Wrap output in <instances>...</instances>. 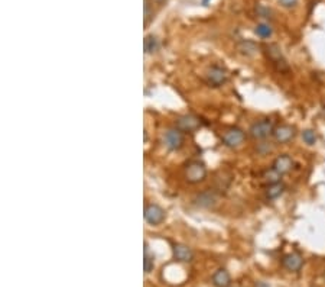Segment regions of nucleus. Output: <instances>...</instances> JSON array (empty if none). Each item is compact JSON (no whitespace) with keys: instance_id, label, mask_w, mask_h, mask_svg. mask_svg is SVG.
Segmentation results:
<instances>
[{"instance_id":"ddd939ff","label":"nucleus","mask_w":325,"mask_h":287,"mask_svg":"<svg viewBox=\"0 0 325 287\" xmlns=\"http://www.w3.org/2000/svg\"><path fill=\"white\" fill-rule=\"evenodd\" d=\"M213 285L216 287H230L231 276L225 269H220L213 274Z\"/></svg>"},{"instance_id":"423d86ee","label":"nucleus","mask_w":325,"mask_h":287,"mask_svg":"<svg viewBox=\"0 0 325 287\" xmlns=\"http://www.w3.org/2000/svg\"><path fill=\"white\" fill-rule=\"evenodd\" d=\"M143 216H145V221L148 222L149 225L158 227V225H161L163 221H165V211H163L159 205L150 203V205H146V206H145Z\"/></svg>"},{"instance_id":"f3484780","label":"nucleus","mask_w":325,"mask_h":287,"mask_svg":"<svg viewBox=\"0 0 325 287\" xmlns=\"http://www.w3.org/2000/svg\"><path fill=\"white\" fill-rule=\"evenodd\" d=\"M256 35L257 36H260V38H263V39H266V38H270L272 36V33H273V30L272 28L267 25V23H259L257 26H256Z\"/></svg>"},{"instance_id":"7ed1b4c3","label":"nucleus","mask_w":325,"mask_h":287,"mask_svg":"<svg viewBox=\"0 0 325 287\" xmlns=\"http://www.w3.org/2000/svg\"><path fill=\"white\" fill-rule=\"evenodd\" d=\"M275 126L270 119H262L259 122H254L249 129V135L253 139H266L270 135H273Z\"/></svg>"},{"instance_id":"6ab92c4d","label":"nucleus","mask_w":325,"mask_h":287,"mask_svg":"<svg viewBox=\"0 0 325 287\" xmlns=\"http://www.w3.org/2000/svg\"><path fill=\"white\" fill-rule=\"evenodd\" d=\"M302 139H304V142L307 144V145H315L317 144V141H318V136L315 134V131H312V129H305L304 132H302Z\"/></svg>"},{"instance_id":"6e6552de","label":"nucleus","mask_w":325,"mask_h":287,"mask_svg":"<svg viewBox=\"0 0 325 287\" xmlns=\"http://www.w3.org/2000/svg\"><path fill=\"white\" fill-rule=\"evenodd\" d=\"M295 128L291 125H279L273 131V138L278 144H288L295 138Z\"/></svg>"},{"instance_id":"f257e3e1","label":"nucleus","mask_w":325,"mask_h":287,"mask_svg":"<svg viewBox=\"0 0 325 287\" xmlns=\"http://www.w3.org/2000/svg\"><path fill=\"white\" fill-rule=\"evenodd\" d=\"M185 179L191 184H198L207 179V167L200 160H192L185 167Z\"/></svg>"},{"instance_id":"0eeeda50","label":"nucleus","mask_w":325,"mask_h":287,"mask_svg":"<svg viewBox=\"0 0 325 287\" xmlns=\"http://www.w3.org/2000/svg\"><path fill=\"white\" fill-rule=\"evenodd\" d=\"M227 78H228V74H227V71H225L224 68H221V67L214 65V67H211V68L208 70L207 83L210 86H213V87H220L222 84H225Z\"/></svg>"},{"instance_id":"412c9836","label":"nucleus","mask_w":325,"mask_h":287,"mask_svg":"<svg viewBox=\"0 0 325 287\" xmlns=\"http://www.w3.org/2000/svg\"><path fill=\"white\" fill-rule=\"evenodd\" d=\"M281 6L286 7V9H291V7H295L298 4V0H279Z\"/></svg>"},{"instance_id":"20e7f679","label":"nucleus","mask_w":325,"mask_h":287,"mask_svg":"<svg viewBox=\"0 0 325 287\" xmlns=\"http://www.w3.org/2000/svg\"><path fill=\"white\" fill-rule=\"evenodd\" d=\"M163 142H165V147L169 151H179L184 147V142H185L184 132L179 131L178 128L168 129L165 132V135H163Z\"/></svg>"},{"instance_id":"f03ea898","label":"nucleus","mask_w":325,"mask_h":287,"mask_svg":"<svg viewBox=\"0 0 325 287\" xmlns=\"http://www.w3.org/2000/svg\"><path fill=\"white\" fill-rule=\"evenodd\" d=\"M265 54H266L267 60L273 64V67L278 71H281V73L289 71V64H288V61L285 60V57H283L279 46L275 45V44L265 45Z\"/></svg>"},{"instance_id":"dca6fc26","label":"nucleus","mask_w":325,"mask_h":287,"mask_svg":"<svg viewBox=\"0 0 325 287\" xmlns=\"http://www.w3.org/2000/svg\"><path fill=\"white\" fill-rule=\"evenodd\" d=\"M143 48H145V52L146 54H153L159 49V41L156 36L153 35H148L145 38V42H143Z\"/></svg>"},{"instance_id":"4be33fe9","label":"nucleus","mask_w":325,"mask_h":287,"mask_svg":"<svg viewBox=\"0 0 325 287\" xmlns=\"http://www.w3.org/2000/svg\"><path fill=\"white\" fill-rule=\"evenodd\" d=\"M210 0H203V4H207Z\"/></svg>"},{"instance_id":"2eb2a0df","label":"nucleus","mask_w":325,"mask_h":287,"mask_svg":"<svg viewBox=\"0 0 325 287\" xmlns=\"http://www.w3.org/2000/svg\"><path fill=\"white\" fill-rule=\"evenodd\" d=\"M197 205L198 206H203V208H210V206H214L216 202H217V196L211 192H204L201 193L200 196L197 197Z\"/></svg>"},{"instance_id":"aec40b11","label":"nucleus","mask_w":325,"mask_h":287,"mask_svg":"<svg viewBox=\"0 0 325 287\" xmlns=\"http://www.w3.org/2000/svg\"><path fill=\"white\" fill-rule=\"evenodd\" d=\"M240 51L243 52V54H246V55H251V54H254L256 51H257V46L254 42H251V41H243L240 45Z\"/></svg>"},{"instance_id":"39448f33","label":"nucleus","mask_w":325,"mask_h":287,"mask_svg":"<svg viewBox=\"0 0 325 287\" xmlns=\"http://www.w3.org/2000/svg\"><path fill=\"white\" fill-rule=\"evenodd\" d=\"M244 139H246V134H244V131L240 129V128H230V129H227L221 136L222 144H224L225 147H228V148H237V147H240V145L244 142Z\"/></svg>"},{"instance_id":"9d476101","label":"nucleus","mask_w":325,"mask_h":287,"mask_svg":"<svg viewBox=\"0 0 325 287\" xmlns=\"http://www.w3.org/2000/svg\"><path fill=\"white\" fill-rule=\"evenodd\" d=\"M292 167H294V160H292V157L288 155V154H282V155L275 158L272 168H273L279 176H285V174H288V173L292 170Z\"/></svg>"},{"instance_id":"f8f14e48","label":"nucleus","mask_w":325,"mask_h":287,"mask_svg":"<svg viewBox=\"0 0 325 287\" xmlns=\"http://www.w3.org/2000/svg\"><path fill=\"white\" fill-rule=\"evenodd\" d=\"M172 254H174V258L179 263H191L194 260L192 250L188 245H184V244H175L172 248Z\"/></svg>"},{"instance_id":"4468645a","label":"nucleus","mask_w":325,"mask_h":287,"mask_svg":"<svg viewBox=\"0 0 325 287\" xmlns=\"http://www.w3.org/2000/svg\"><path fill=\"white\" fill-rule=\"evenodd\" d=\"M285 190H286V186L282 182L272 183L266 187V197L269 200H276L285 193Z\"/></svg>"},{"instance_id":"9b49d317","label":"nucleus","mask_w":325,"mask_h":287,"mask_svg":"<svg viewBox=\"0 0 325 287\" xmlns=\"http://www.w3.org/2000/svg\"><path fill=\"white\" fill-rule=\"evenodd\" d=\"M201 126V122L198 118L192 115H184L177 119V128L182 132H194Z\"/></svg>"},{"instance_id":"a211bd4d","label":"nucleus","mask_w":325,"mask_h":287,"mask_svg":"<svg viewBox=\"0 0 325 287\" xmlns=\"http://www.w3.org/2000/svg\"><path fill=\"white\" fill-rule=\"evenodd\" d=\"M143 267H145V273H149L153 270L155 267V263H153V256L149 254V247L148 244H145V260H143Z\"/></svg>"},{"instance_id":"1a4fd4ad","label":"nucleus","mask_w":325,"mask_h":287,"mask_svg":"<svg viewBox=\"0 0 325 287\" xmlns=\"http://www.w3.org/2000/svg\"><path fill=\"white\" fill-rule=\"evenodd\" d=\"M282 266L288 270V272L298 273L304 267V258L298 253H289L282 258Z\"/></svg>"}]
</instances>
